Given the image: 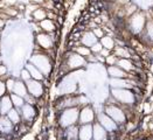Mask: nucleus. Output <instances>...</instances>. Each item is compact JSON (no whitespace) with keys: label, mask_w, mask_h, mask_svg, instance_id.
<instances>
[{"label":"nucleus","mask_w":153,"mask_h":140,"mask_svg":"<svg viewBox=\"0 0 153 140\" xmlns=\"http://www.w3.org/2000/svg\"><path fill=\"white\" fill-rule=\"evenodd\" d=\"M76 117H77L76 111H74V110L67 111V112L64 113L63 118H62V124H63L64 126H67V125H70V124H73V123L75 121Z\"/></svg>","instance_id":"obj_1"},{"label":"nucleus","mask_w":153,"mask_h":140,"mask_svg":"<svg viewBox=\"0 0 153 140\" xmlns=\"http://www.w3.org/2000/svg\"><path fill=\"white\" fill-rule=\"evenodd\" d=\"M92 137V132L90 126H84L79 131V139L81 140H90Z\"/></svg>","instance_id":"obj_2"},{"label":"nucleus","mask_w":153,"mask_h":140,"mask_svg":"<svg viewBox=\"0 0 153 140\" xmlns=\"http://www.w3.org/2000/svg\"><path fill=\"white\" fill-rule=\"evenodd\" d=\"M100 120H101L102 125H103V126H104L105 128H106V130L111 131V130H115V128H116L115 123H114V121H112L111 119H109L108 117H105V116H101Z\"/></svg>","instance_id":"obj_3"},{"label":"nucleus","mask_w":153,"mask_h":140,"mask_svg":"<svg viewBox=\"0 0 153 140\" xmlns=\"http://www.w3.org/2000/svg\"><path fill=\"white\" fill-rule=\"evenodd\" d=\"M94 138L95 140H105V131L100 125H96L94 128Z\"/></svg>","instance_id":"obj_4"},{"label":"nucleus","mask_w":153,"mask_h":140,"mask_svg":"<svg viewBox=\"0 0 153 140\" xmlns=\"http://www.w3.org/2000/svg\"><path fill=\"white\" fill-rule=\"evenodd\" d=\"M28 88L30 90V92L34 95V96H39V95H41V85L36 83V82H29L28 83Z\"/></svg>","instance_id":"obj_5"},{"label":"nucleus","mask_w":153,"mask_h":140,"mask_svg":"<svg viewBox=\"0 0 153 140\" xmlns=\"http://www.w3.org/2000/svg\"><path fill=\"white\" fill-rule=\"evenodd\" d=\"M11 128H12V124H11V121L8 119H6V118H1L0 119V130L2 132H10Z\"/></svg>","instance_id":"obj_6"},{"label":"nucleus","mask_w":153,"mask_h":140,"mask_svg":"<svg viewBox=\"0 0 153 140\" xmlns=\"http://www.w3.org/2000/svg\"><path fill=\"white\" fill-rule=\"evenodd\" d=\"M109 113L116 120H118V121H122V120L124 119V116H123V113H122L119 110H117V109H114V107L109 109Z\"/></svg>","instance_id":"obj_7"},{"label":"nucleus","mask_w":153,"mask_h":140,"mask_svg":"<svg viewBox=\"0 0 153 140\" xmlns=\"http://www.w3.org/2000/svg\"><path fill=\"white\" fill-rule=\"evenodd\" d=\"M11 106H12V104L10 102V98L5 97L2 103H1V111H2V113H6L7 111H11Z\"/></svg>","instance_id":"obj_8"},{"label":"nucleus","mask_w":153,"mask_h":140,"mask_svg":"<svg viewBox=\"0 0 153 140\" xmlns=\"http://www.w3.org/2000/svg\"><path fill=\"white\" fill-rule=\"evenodd\" d=\"M92 119V112H91V110H84L83 112H82V123H89L90 120Z\"/></svg>","instance_id":"obj_9"},{"label":"nucleus","mask_w":153,"mask_h":140,"mask_svg":"<svg viewBox=\"0 0 153 140\" xmlns=\"http://www.w3.org/2000/svg\"><path fill=\"white\" fill-rule=\"evenodd\" d=\"M67 136H68V139L69 140H75L77 138V128H69L68 132H67Z\"/></svg>","instance_id":"obj_10"},{"label":"nucleus","mask_w":153,"mask_h":140,"mask_svg":"<svg viewBox=\"0 0 153 140\" xmlns=\"http://www.w3.org/2000/svg\"><path fill=\"white\" fill-rule=\"evenodd\" d=\"M14 91L18 93V95H25V92H26V90H25V88H24V85H21V83H16L15 84V89H14Z\"/></svg>","instance_id":"obj_11"},{"label":"nucleus","mask_w":153,"mask_h":140,"mask_svg":"<svg viewBox=\"0 0 153 140\" xmlns=\"http://www.w3.org/2000/svg\"><path fill=\"white\" fill-rule=\"evenodd\" d=\"M8 117H10V119H11L12 121H14V123H16V121L19 120V116H18V113H16L14 110H11V111H10Z\"/></svg>","instance_id":"obj_12"},{"label":"nucleus","mask_w":153,"mask_h":140,"mask_svg":"<svg viewBox=\"0 0 153 140\" xmlns=\"http://www.w3.org/2000/svg\"><path fill=\"white\" fill-rule=\"evenodd\" d=\"M24 111H25V116L27 118H30L32 116L34 115V111H33V109L30 106H26L25 109H24Z\"/></svg>","instance_id":"obj_13"},{"label":"nucleus","mask_w":153,"mask_h":140,"mask_svg":"<svg viewBox=\"0 0 153 140\" xmlns=\"http://www.w3.org/2000/svg\"><path fill=\"white\" fill-rule=\"evenodd\" d=\"M103 44L106 47V48H112V40L109 38H105L104 40H103Z\"/></svg>","instance_id":"obj_14"},{"label":"nucleus","mask_w":153,"mask_h":140,"mask_svg":"<svg viewBox=\"0 0 153 140\" xmlns=\"http://www.w3.org/2000/svg\"><path fill=\"white\" fill-rule=\"evenodd\" d=\"M110 74L112 75V76H123V73L122 71H119L118 69H116V68H111L110 69Z\"/></svg>","instance_id":"obj_15"},{"label":"nucleus","mask_w":153,"mask_h":140,"mask_svg":"<svg viewBox=\"0 0 153 140\" xmlns=\"http://www.w3.org/2000/svg\"><path fill=\"white\" fill-rule=\"evenodd\" d=\"M12 101L14 102V104H15L16 106L22 105V99H21V98H19V97H16V96H12Z\"/></svg>","instance_id":"obj_16"},{"label":"nucleus","mask_w":153,"mask_h":140,"mask_svg":"<svg viewBox=\"0 0 153 140\" xmlns=\"http://www.w3.org/2000/svg\"><path fill=\"white\" fill-rule=\"evenodd\" d=\"M95 41H96V39L92 36V34H88V39H85L84 42H85L87 44H92Z\"/></svg>","instance_id":"obj_17"},{"label":"nucleus","mask_w":153,"mask_h":140,"mask_svg":"<svg viewBox=\"0 0 153 140\" xmlns=\"http://www.w3.org/2000/svg\"><path fill=\"white\" fill-rule=\"evenodd\" d=\"M29 70L32 71V74H33V76H34V77H36V78H41V75L39 74V73L36 71V70H35V69H33V68L30 67V68H29Z\"/></svg>","instance_id":"obj_18"},{"label":"nucleus","mask_w":153,"mask_h":140,"mask_svg":"<svg viewBox=\"0 0 153 140\" xmlns=\"http://www.w3.org/2000/svg\"><path fill=\"white\" fill-rule=\"evenodd\" d=\"M119 64H120L123 68H125V69H130V64H128V62H126V61H122Z\"/></svg>","instance_id":"obj_19"},{"label":"nucleus","mask_w":153,"mask_h":140,"mask_svg":"<svg viewBox=\"0 0 153 140\" xmlns=\"http://www.w3.org/2000/svg\"><path fill=\"white\" fill-rule=\"evenodd\" d=\"M92 49H94V50L96 51H98V50H101V46H100V44H95V46H94V47H92Z\"/></svg>","instance_id":"obj_20"},{"label":"nucleus","mask_w":153,"mask_h":140,"mask_svg":"<svg viewBox=\"0 0 153 140\" xmlns=\"http://www.w3.org/2000/svg\"><path fill=\"white\" fill-rule=\"evenodd\" d=\"M2 93H4V84L0 83V95H2Z\"/></svg>","instance_id":"obj_21"},{"label":"nucleus","mask_w":153,"mask_h":140,"mask_svg":"<svg viewBox=\"0 0 153 140\" xmlns=\"http://www.w3.org/2000/svg\"><path fill=\"white\" fill-rule=\"evenodd\" d=\"M24 78H26V79H28V78H29V75H28V73H27V71H24Z\"/></svg>","instance_id":"obj_22"},{"label":"nucleus","mask_w":153,"mask_h":140,"mask_svg":"<svg viewBox=\"0 0 153 140\" xmlns=\"http://www.w3.org/2000/svg\"><path fill=\"white\" fill-rule=\"evenodd\" d=\"M8 88H10V89H12V88H13V82H12V81H10V82H8Z\"/></svg>","instance_id":"obj_23"}]
</instances>
